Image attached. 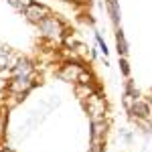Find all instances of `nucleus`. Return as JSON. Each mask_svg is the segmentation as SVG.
<instances>
[{
	"label": "nucleus",
	"mask_w": 152,
	"mask_h": 152,
	"mask_svg": "<svg viewBox=\"0 0 152 152\" xmlns=\"http://www.w3.org/2000/svg\"><path fill=\"white\" fill-rule=\"evenodd\" d=\"M39 28H41V33L45 37H49V39H55V37H59L63 33L61 20H59L57 16H51V14H47V16L39 23Z\"/></svg>",
	"instance_id": "obj_1"
},
{
	"label": "nucleus",
	"mask_w": 152,
	"mask_h": 152,
	"mask_svg": "<svg viewBox=\"0 0 152 152\" xmlns=\"http://www.w3.org/2000/svg\"><path fill=\"white\" fill-rule=\"evenodd\" d=\"M31 85H33V81H31L28 75H16V77L12 79V83H10V91L18 94V95H20V99H23V95L31 89Z\"/></svg>",
	"instance_id": "obj_2"
},
{
	"label": "nucleus",
	"mask_w": 152,
	"mask_h": 152,
	"mask_svg": "<svg viewBox=\"0 0 152 152\" xmlns=\"http://www.w3.org/2000/svg\"><path fill=\"white\" fill-rule=\"evenodd\" d=\"M24 14H26V18H28L31 23L39 24L49 14V10L45 8V6H41V4H28V6L24 8Z\"/></svg>",
	"instance_id": "obj_3"
},
{
	"label": "nucleus",
	"mask_w": 152,
	"mask_h": 152,
	"mask_svg": "<svg viewBox=\"0 0 152 152\" xmlns=\"http://www.w3.org/2000/svg\"><path fill=\"white\" fill-rule=\"evenodd\" d=\"M81 67L79 65H75V63H67V65H63L61 71H59V77L63 79V81H79V75H81Z\"/></svg>",
	"instance_id": "obj_4"
},
{
	"label": "nucleus",
	"mask_w": 152,
	"mask_h": 152,
	"mask_svg": "<svg viewBox=\"0 0 152 152\" xmlns=\"http://www.w3.org/2000/svg\"><path fill=\"white\" fill-rule=\"evenodd\" d=\"M130 114L136 118V120H148L150 118V105L146 104V102H134V104L130 105Z\"/></svg>",
	"instance_id": "obj_5"
},
{
	"label": "nucleus",
	"mask_w": 152,
	"mask_h": 152,
	"mask_svg": "<svg viewBox=\"0 0 152 152\" xmlns=\"http://www.w3.org/2000/svg\"><path fill=\"white\" fill-rule=\"evenodd\" d=\"M105 128H107V124L104 120L102 122H91V140H104Z\"/></svg>",
	"instance_id": "obj_6"
},
{
	"label": "nucleus",
	"mask_w": 152,
	"mask_h": 152,
	"mask_svg": "<svg viewBox=\"0 0 152 152\" xmlns=\"http://www.w3.org/2000/svg\"><path fill=\"white\" fill-rule=\"evenodd\" d=\"M105 8L110 12V16H112V23L120 24V8H118V0H105Z\"/></svg>",
	"instance_id": "obj_7"
},
{
	"label": "nucleus",
	"mask_w": 152,
	"mask_h": 152,
	"mask_svg": "<svg viewBox=\"0 0 152 152\" xmlns=\"http://www.w3.org/2000/svg\"><path fill=\"white\" fill-rule=\"evenodd\" d=\"M14 71H16V75H31L33 65H31V61H28V59H18V61H16V65H14Z\"/></svg>",
	"instance_id": "obj_8"
},
{
	"label": "nucleus",
	"mask_w": 152,
	"mask_h": 152,
	"mask_svg": "<svg viewBox=\"0 0 152 152\" xmlns=\"http://www.w3.org/2000/svg\"><path fill=\"white\" fill-rule=\"evenodd\" d=\"M116 47H118V53L122 57L128 53V43H126V37L122 33V28H118V33H116Z\"/></svg>",
	"instance_id": "obj_9"
},
{
	"label": "nucleus",
	"mask_w": 152,
	"mask_h": 152,
	"mask_svg": "<svg viewBox=\"0 0 152 152\" xmlns=\"http://www.w3.org/2000/svg\"><path fill=\"white\" fill-rule=\"evenodd\" d=\"M126 95H128L130 99H134L136 102V97H138V89H136V85H134V81H126Z\"/></svg>",
	"instance_id": "obj_10"
},
{
	"label": "nucleus",
	"mask_w": 152,
	"mask_h": 152,
	"mask_svg": "<svg viewBox=\"0 0 152 152\" xmlns=\"http://www.w3.org/2000/svg\"><path fill=\"white\" fill-rule=\"evenodd\" d=\"M91 94H94V89H91L89 83H79V89H77V95L79 97H89Z\"/></svg>",
	"instance_id": "obj_11"
},
{
	"label": "nucleus",
	"mask_w": 152,
	"mask_h": 152,
	"mask_svg": "<svg viewBox=\"0 0 152 152\" xmlns=\"http://www.w3.org/2000/svg\"><path fill=\"white\" fill-rule=\"evenodd\" d=\"M89 152H104V140H91Z\"/></svg>",
	"instance_id": "obj_12"
},
{
	"label": "nucleus",
	"mask_w": 152,
	"mask_h": 152,
	"mask_svg": "<svg viewBox=\"0 0 152 152\" xmlns=\"http://www.w3.org/2000/svg\"><path fill=\"white\" fill-rule=\"evenodd\" d=\"M8 61H10V57H8V51H0V69L8 67Z\"/></svg>",
	"instance_id": "obj_13"
},
{
	"label": "nucleus",
	"mask_w": 152,
	"mask_h": 152,
	"mask_svg": "<svg viewBox=\"0 0 152 152\" xmlns=\"http://www.w3.org/2000/svg\"><path fill=\"white\" fill-rule=\"evenodd\" d=\"M120 69H122V73H124L126 77H128V75H130V67H128V61H126V59H124V57L120 59Z\"/></svg>",
	"instance_id": "obj_14"
},
{
	"label": "nucleus",
	"mask_w": 152,
	"mask_h": 152,
	"mask_svg": "<svg viewBox=\"0 0 152 152\" xmlns=\"http://www.w3.org/2000/svg\"><path fill=\"white\" fill-rule=\"evenodd\" d=\"M95 39H97V45H99V49L104 51V55H107V45L104 43V39H102L99 35H95Z\"/></svg>",
	"instance_id": "obj_15"
},
{
	"label": "nucleus",
	"mask_w": 152,
	"mask_h": 152,
	"mask_svg": "<svg viewBox=\"0 0 152 152\" xmlns=\"http://www.w3.org/2000/svg\"><path fill=\"white\" fill-rule=\"evenodd\" d=\"M10 2V6H14V8H26L24 6V0H8Z\"/></svg>",
	"instance_id": "obj_16"
},
{
	"label": "nucleus",
	"mask_w": 152,
	"mask_h": 152,
	"mask_svg": "<svg viewBox=\"0 0 152 152\" xmlns=\"http://www.w3.org/2000/svg\"><path fill=\"white\" fill-rule=\"evenodd\" d=\"M65 2H73V0H65Z\"/></svg>",
	"instance_id": "obj_17"
},
{
	"label": "nucleus",
	"mask_w": 152,
	"mask_h": 152,
	"mask_svg": "<svg viewBox=\"0 0 152 152\" xmlns=\"http://www.w3.org/2000/svg\"><path fill=\"white\" fill-rule=\"evenodd\" d=\"M150 104H152V97H150Z\"/></svg>",
	"instance_id": "obj_18"
}]
</instances>
